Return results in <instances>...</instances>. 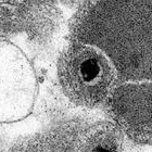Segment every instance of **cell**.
<instances>
[{"label": "cell", "instance_id": "1", "mask_svg": "<svg viewBox=\"0 0 152 152\" xmlns=\"http://www.w3.org/2000/svg\"><path fill=\"white\" fill-rule=\"evenodd\" d=\"M70 39L98 48L121 80H152V0H83Z\"/></svg>", "mask_w": 152, "mask_h": 152}, {"label": "cell", "instance_id": "2", "mask_svg": "<svg viewBox=\"0 0 152 152\" xmlns=\"http://www.w3.org/2000/svg\"><path fill=\"white\" fill-rule=\"evenodd\" d=\"M57 77L64 96L85 109L105 105L122 82L111 60L100 49L72 39L59 54Z\"/></svg>", "mask_w": 152, "mask_h": 152}, {"label": "cell", "instance_id": "3", "mask_svg": "<svg viewBox=\"0 0 152 152\" xmlns=\"http://www.w3.org/2000/svg\"><path fill=\"white\" fill-rule=\"evenodd\" d=\"M36 91V75L27 57L12 42L0 40V123L24 118Z\"/></svg>", "mask_w": 152, "mask_h": 152}, {"label": "cell", "instance_id": "4", "mask_svg": "<svg viewBox=\"0 0 152 152\" xmlns=\"http://www.w3.org/2000/svg\"><path fill=\"white\" fill-rule=\"evenodd\" d=\"M105 107L124 136L139 145H152V80H122Z\"/></svg>", "mask_w": 152, "mask_h": 152}, {"label": "cell", "instance_id": "5", "mask_svg": "<svg viewBox=\"0 0 152 152\" xmlns=\"http://www.w3.org/2000/svg\"><path fill=\"white\" fill-rule=\"evenodd\" d=\"M72 152H125L124 134L112 122L95 123L77 135Z\"/></svg>", "mask_w": 152, "mask_h": 152}, {"label": "cell", "instance_id": "6", "mask_svg": "<svg viewBox=\"0 0 152 152\" xmlns=\"http://www.w3.org/2000/svg\"><path fill=\"white\" fill-rule=\"evenodd\" d=\"M27 0H0V6H19Z\"/></svg>", "mask_w": 152, "mask_h": 152}, {"label": "cell", "instance_id": "7", "mask_svg": "<svg viewBox=\"0 0 152 152\" xmlns=\"http://www.w3.org/2000/svg\"><path fill=\"white\" fill-rule=\"evenodd\" d=\"M59 1H61V2H63V3H67V4H70V3L77 2V1H79V0H59Z\"/></svg>", "mask_w": 152, "mask_h": 152}]
</instances>
